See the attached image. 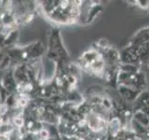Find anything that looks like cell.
I'll return each mask as SVG.
<instances>
[{"mask_svg":"<svg viewBox=\"0 0 149 140\" xmlns=\"http://www.w3.org/2000/svg\"><path fill=\"white\" fill-rule=\"evenodd\" d=\"M14 123H15L17 126H19V127H22V126L23 125V120L22 117H15V119H14Z\"/></svg>","mask_w":149,"mask_h":140,"instance_id":"cell-1","label":"cell"},{"mask_svg":"<svg viewBox=\"0 0 149 140\" xmlns=\"http://www.w3.org/2000/svg\"><path fill=\"white\" fill-rule=\"evenodd\" d=\"M40 134H41V136L42 138H47L49 136V133H48V131L45 130V129H42L40 131Z\"/></svg>","mask_w":149,"mask_h":140,"instance_id":"cell-2","label":"cell"}]
</instances>
